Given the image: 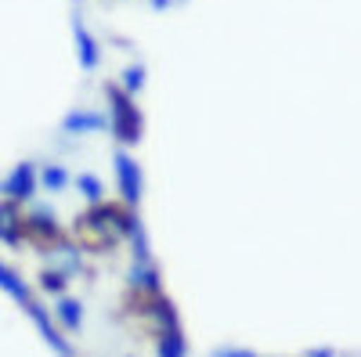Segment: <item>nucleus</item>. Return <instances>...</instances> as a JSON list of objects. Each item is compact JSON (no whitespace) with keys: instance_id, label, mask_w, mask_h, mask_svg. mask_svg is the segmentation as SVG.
Wrapping results in <instances>:
<instances>
[{"instance_id":"nucleus-1","label":"nucleus","mask_w":361,"mask_h":357,"mask_svg":"<svg viewBox=\"0 0 361 357\" xmlns=\"http://www.w3.org/2000/svg\"><path fill=\"white\" fill-rule=\"evenodd\" d=\"M130 234H137V220L123 202H94L73 224V238L90 253H109Z\"/></svg>"},{"instance_id":"nucleus-2","label":"nucleus","mask_w":361,"mask_h":357,"mask_svg":"<svg viewBox=\"0 0 361 357\" xmlns=\"http://www.w3.org/2000/svg\"><path fill=\"white\" fill-rule=\"evenodd\" d=\"M105 98H109V112H112V119H109L112 134L123 144H137L141 134H145V112L137 108L134 94H127L123 87L112 80V83H105Z\"/></svg>"},{"instance_id":"nucleus-3","label":"nucleus","mask_w":361,"mask_h":357,"mask_svg":"<svg viewBox=\"0 0 361 357\" xmlns=\"http://www.w3.org/2000/svg\"><path fill=\"white\" fill-rule=\"evenodd\" d=\"M112 166H116L119 199H123V206L137 210V206H141V195H145V173H141L137 159H134L130 152H116V156H112Z\"/></svg>"},{"instance_id":"nucleus-4","label":"nucleus","mask_w":361,"mask_h":357,"mask_svg":"<svg viewBox=\"0 0 361 357\" xmlns=\"http://www.w3.org/2000/svg\"><path fill=\"white\" fill-rule=\"evenodd\" d=\"M22 231H25V242H33L40 249L66 246V234H62V227H58V220L51 213H29L25 224H22Z\"/></svg>"},{"instance_id":"nucleus-5","label":"nucleus","mask_w":361,"mask_h":357,"mask_svg":"<svg viewBox=\"0 0 361 357\" xmlns=\"http://www.w3.org/2000/svg\"><path fill=\"white\" fill-rule=\"evenodd\" d=\"M37 192V170L29 166V163H18L11 173H8V181L0 184V195L11 199V202H29Z\"/></svg>"},{"instance_id":"nucleus-6","label":"nucleus","mask_w":361,"mask_h":357,"mask_svg":"<svg viewBox=\"0 0 361 357\" xmlns=\"http://www.w3.org/2000/svg\"><path fill=\"white\" fill-rule=\"evenodd\" d=\"M73 40H76V54H80V65L83 69H98L102 65V47L94 40V33L83 25V18H73Z\"/></svg>"},{"instance_id":"nucleus-7","label":"nucleus","mask_w":361,"mask_h":357,"mask_svg":"<svg viewBox=\"0 0 361 357\" xmlns=\"http://www.w3.org/2000/svg\"><path fill=\"white\" fill-rule=\"evenodd\" d=\"M25 217L18 213V202L11 199H0V242H8V246H18L25 242V231H22Z\"/></svg>"},{"instance_id":"nucleus-8","label":"nucleus","mask_w":361,"mask_h":357,"mask_svg":"<svg viewBox=\"0 0 361 357\" xmlns=\"http://www.w3.org/2000/svg\"><path fill=\"white\" fill-rule=\"evenodd\" d=\"M25 311L33 314V321H37V329L44 332V339H47V343H51V346H54L58 353H62V357H69V346H66L62 332L54 329V318H51V314H47V311H44V307H40L37 300H29V303H25Z\"/></svg>"},{"instance_id":"nucleus-9","label":"nucleus","mask_w":361,"mask_h":357,"mask_svg":"<svg viewBox=\"0 0 361 357\" xmlns=\"http://www.w3.org/2000/svg\"><path fill=\"white\" fill-rule=\"evenodd\" d=\"M109 119L102 112H69L62 119V130L66 134H94V130H105Z\"/></svg>"},{"instance_id":"nucleus-10","label":"nucleus","mask_w":361,"mask_h":357,"mask_svg":"<svg viewBox=\"0 0 361 357\" xmlns=\"http://www.w3.org/2000/svg\"><path fill=\"white\" fill-rule=\"evenodd\" d=\"M156 353L159 357H188V339L180 332V325H173V329L156 336Z\"/></svg>"},{"instance_id":"nucleus-11","label":"nucleus","mask_w":361,"mask_h":357,"mask_svg":"<svg viewBox=\"0 0 361 357\" xmlns=\"http://www.w3.org/2000/svg\"><path fill=\"white\" fill-rule=\"evenodd\" d=\"M54 318H58V325H62V329L76 332V329H80V321H83V303H80V300H73V296H58Z\"/></svg>"},{"instance_id":"nucleus-12","label":"nucleus","mask_w":361,"mask_h":357,"mask_svg":"<svg viewBox=\"0 0 361 357\" xmlns=\"http://www.w3.org/2000/svg\"><path fill=\"white\" fill-rule=\"evenodd\" d=\"M0 289H4L8 296H15V300H18L22 307H25L29 300H33V292H29V285H25V282H22L15 271H11L8 263H0Z\"/></svg>"},{"instance_id":"nucleus-13","label":"nucleus","mask_w":361,"mask_h":357,"mask_svg":"<svg viewBox=\"0 0 361 357\" xmlns=\"http://www.w3.org/2000/svg\"><path fill=\"white\" fill-rule=\"evenodd\" d=\"M145 80H148V69H145L141 62H134V65L123 69V76H119V87H123L127 94H137V91H145Z\"/></svg>"},{"instance_id":"nucleus-14","label":"nucleus","mask_w":361,"mask_h":357,"mask_svg":"<svg viewBox=\"0 0 361 357\" xmlns=\"http://www.w3.org/2000/svg\"><path fill=\"white\" fill-rule=\"evenodd\" d=\"M40 181H44L47 192H62V188L69 184V170H66V166H44Z\"/></svg>"},{"instance_id":"nucleus-15","label":"nucleus","mask_w":361,"mask_h":357,"mask_svg":"<svg viewBox=\"0 0 361 357\" xmlns=\"http://www.w3.org/2000/svg\"><path fill=\"white\" fill-rule=\"evenodd\" d=\"M76 184H80V192H83L90 202H102V199H105V184L98 181L94 173H80V181H76Z\"/></svg>"},{"instance_id":"nucleus-16","label":"nucleus","mask_w":361,"mask_h":357,"mask_svg":"<svg viewBox=\"0 0 361 357\" xmlns=\"http://www.w3.org/2000/svg\"><path fill=\"white\" fill-rule=\"evenodd\" d=\"M40 285H47V292H58V296H62L66 278H62V275H54V271H44V275H40Z\"/></svg>"},{"instance_id":"nucleus-17","label":"nucleus","mask_w":361,"mask_h":357,"mask_svg":"<svg viewBox=\"0 0 361 357\" xmlns=\"http://www.w3.org/2000/svg\"><path fill=\"white\" fill-rule=\"evenodd\" d=\"M217 357H257V353H250V350H238V346H228V350H221Z\"/></svg>"}]
</instances>
